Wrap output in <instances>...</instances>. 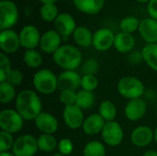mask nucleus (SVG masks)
Instances as JSON below:
<instances>
[{"mask_svg": "<svg viewBox=\"0 0 157 156\" xmlns=\"http://www.w3.org/2000/svg\"><path fill=\"white\" fill-rule=\"evenodd\" d=\"M15 107L24 120H35L42 112V103L40 97L30 89H24L17 95Z\"/></svg>", "mask_w": 157, "mask_h": 156, "instance_id": "obj_1", "label": "nucleus"}, {"mask_svg": "<svg viewBox=\"0 0 157 156\" xmlns=\"http://www.w3.org/2000/svg\"><path fill=\"white\" fill-rule=\"evenodd\" d=\"M96 101V96L94 92L86 91V90H79L77 91V97H76V103L80 108L82 109H87L94 106Z\"/></svg>", "mask_w": 157, "mask_h": 156, "instance_id": "obj_27", "label": "nucleus"}, {"mask_svg": "<svg viewBox=\"0 0 157 156\" xmlns=\"http://www.w3.org/2000/svg\"><path fill=\"white\" fill-rule=\"evenodd\" d=\"M73 37L75 43L83 48H87L93 43V34L86 27H77Z\"/></svg>", "mask_w": 157, "mask_h": 156, "instance_id": "obj_23", "label": "nucleus"}, {"mask_svg": "<svg viewBox=\"0 0 157 156\" xmlns=\"http://www.w3.org/2000/svg\"><path fill=\"white\" fill-rule=\"evenodd\" d=\"M115 35L112 30L107 28L99 29L93 34L94 48L98 51H106L114 45Z\"/></svg>", "mask_w": 157, "mask_h": 156, "instance_id": "obj_11", "label": "nucleus"}, {"mask_svg": "<svg viewBox=\"0 0 157 156\" xmlns=\"http://www.w3.org/2000/svg\"><path fill=\"white\" fill-rule=\"evenodd\" d=\"M12 71L11 63L7 55L4 52L0 53V83L6 82L8 74Z\"/></svg>", "mask_w": 157, "mask_h": 156, "instance_id": "obj_33", "label": "nucleus"}, {"mask_svg": "<svg viewBox=\"0 0 157 156\" xmlns=\"http://www.w3.org/2000/svg\"><path fill=\"white\" fill-rule=\"evenodd\" d=\"M138 30L144 41L147 43H157V20L152 17L142 19Z\"/></svg>", "mask_w": 157, "mask_h": 156, "instance_id": "obj_19", "label": "nucleus"}, {"mask_svg": "<svg viewBox=\"0 0 157 156\" xmlns=\"http://www.w3.org/2000/svg\"><path fill=\"white\" fill-rule=\"evenodd\" d=\"M129 60L132 63H140L141 61H144L143 59V54H142V51H132L130 56H129Z\"/></svg>", "mask_w": 157, "mask_h": 156, "instance_id": "obj_41", "label": "nucleus"}, {"mask_svg": "<svg viewBox=\"0 0 157 156\" xmlns=\"http://www.w3.org/2000/svg\"><path fill=\"white\" fill-rule=\"evenodd\" d=\"M38 148L44 153H51L58 147V142L52 134L42 133L38 137Z\"/></svg>", "mask_w": 157, "mask_h": 156, "instance_id": "obj_26", "label": "nucleus"}, {"mask_svg": "<svg viewBox=\"0 0 157 156\" xmlns=\"http://www.w3.org/2000/svg\"><path fill=\"white\" fill-rule=\"evenodd\" d=\"M85 115L83 109L77 105L64 107L63 112V120L67 128L71 130H78L82 128L85 121Z\"/></svg>", "mask_w": 157, "mask_h": 156, "instance_id": "obj_9", "label": "nucleus"}, {"mask_svg": "<svg viewBox=\"0 0 157 156\" xmlns=\"http://www.w3.org/2000/svg\"><path fill=\"white\" fill-rule=\"evenodd\" d=\"M82 76L76 72L67 70L62 72L58 76V86L62 90H74L76 91L81 87Z\"/></svg>", "mask_w": 157, "mask_h": 156, "instance_id": "obj_17", "label": "nucleus"}, {"mask_svg": "<svg viewBox=\"0 0 157 156\" xmlns=\"http://www.w3.org/2000/svg\"><path fill=\"white\" fill-rule=\"evenodd\" d=\"M52 156H64V155H63L62 154H60V153L58 152V153H56V154H53V155H52Z\"/></svg>", "mask_w": 157, "mask_h": 156, "instance_id": "obj_47", "label": "nucleus"}, {"mask_svg": "<svg viewBox=\"0 0 157 156\" xmlns=\"http://www.w3.org/2000/svg\"><path fill=\"white\" fill-rule=\"evenodd\" d=\"M75 7L88 15L98 14L104 6L105 0H74Z\"/></svg>", "mask_w": 157, "mask_h": 156, "instance_id": "obj_22", "label": "nucleus"}, {"mask_svg": "<svg viewBox=\"0 0 157 156\" xmlns=\"http://www.w3.org/2000/svg\"><path fill=\"white\" fill-rule=\"evenodd\" d=\"M147 11L150 17L157 20V0H150L147 5Z\"/></svg>", "mask_w": 157, "mask_h": 156, "instance_id": "obj_40", "label": "nucleus"}, {"mask_svg": "<svg viewBox=\"0 0 157 156\" xmlns=\"http://www.w3.org/2000/svg\"><path fill=\"white\" fill-rule=\"evenodd\" d=\"M14 143L15 140L13 134L3 131H0V153L9 152L10 150H12Z\"/></svg>", "mask_w": 157, "mask_h": 156, "instance_id": "obj_35", "label": "nucleus"}, {"mask_svg": "<svg viewBox=\"0 0 157 156\" xmlns=\"http://www.w3.org/2000/svg\"><path fill=\"white\" fill-rule=\"evenodd\" d=\"M40 2H41L43 5L45 4H54L57 0H39Z\"/></svg>", "mask_w": 157, "mask_h": 156, "instance_id": "obj_43", "label": "nucleus"}, {"mask_svg": "<svg viewBox=\"0 0 157 156\" xmlns=\"http://www.w3.org/2000/svg\"><path fill=\"white\" fill-rule=\"evenodd\" d=\"M23 81V74L19 70H13L10 72V74H8L7 78H6V82H8L9 84H11L14 86H19Z\"/></svg>", "mask_w": 157, "mask_h": 156, "instance_id": "obj_39", "label": "nucleus"}, {"mask_svg": "<svg viewBox=\"0 0 157 156\" xmlns=\"http://www.w3.org/2000/svg\"><path fill=\"white\" fill-rule=\"evenodd\" d=\"M98 86V79L94 74H83L81 79V88L86 91L94 92Z\"/></svg>", "mask_w": 157, "mask_h": 156, "instance_id": "obj_34", "label": "nucleus"}, {"mask_svg": "<svg viewBox=\"0 0 157 156\" xmlns=\"http://www.w3.org/2000/svg\"><path fill=\"white\" fill-rule=\"evenodd\" d=\"M36 128L42 133L53 134L59 129V122L57 119L49 112L42 111L34 120Z\"/></svg>", "mask_w": 157, "mask_h": 156, "instance_id": "obj_16", "label": "nucleus"}, {"mask_svg": "<svg viewBox=\"0 0 157 156\" xmlns=\"http://www.w3.org/2000/svg\"><path fill=\"white\" fill-rule=\"evenodd\" d=\"M16 90L15 86L8 82L0 83V102L2 104H8L14 99H16Z\"/></svg>", "mask_w": 157, "mask_h": 156, "instance_id": "obj_30", "label": "nucleus"}, {"mask_svg": "<svg viewBox=\"0 0 157 156\" xmlns=\"http://www.w3.org/2000/svg\"><path fill=\"white\" fill-rule=\"evenodd\" d=\"M38 150V140L31 134H24L15 140L11 152L16 156H34Z\"/></svg>", "mask_w": 157, "mask_h": 156, "instance_id": "obj_6", "label": "nucleus"}, {"mask_svg": "<svg viewBox=\"0 0 157 156\" xmlns=\"http://www.w3.org/2000/svg\"><path fill=\"white\" fill-rule=\"evenodd\" d=\"M18 18L17 6L10 0L0 1V29L1 30L9 29Z\"/></svg>", "mask_w": 157, "mask_h": 156, "instance_id": "obj_8", "label": "nucleus"}, {"mask_svg": "<svg viewBox=\"0 0 157 156\" xmlns=\"http://www.w3.org/2000/svg\"><path fill=\"white\" fill-rule=\"evenodd\" d=\"M147 104L141 97L129 100L124 108V114L130 121H138L145 116Z\"/></svg>", "mask_w": 157, "mask_h": 156, "instance_id": "obj_12", "label": "nucleus"}, {"mask_svg": "<svg viewBox=\"0 0 157 156\" xmlns=\"http://www.w3.org/2000/svg\"><path fill=\"white\" fill-rule=\"evenodd\" d=\"M57 149L63 155H70L74 151V143L69 138H63L58 142Z\"/></svg>", "mask_w": 157, "mask_h": 156, "instance_id": "obj_38", "label": "nucleus"}, {"mask_svg": "<svg viewBox=\"0 0 157 156\" xmlns=\"http://www.w3.org/2000/svg\"><path fill=\"white\" fill-rule=\"evenodd\" d=\"M76 97L77 92L74 90H62L59 96L60 101L62 104L64 105V107L75 105L76 103Z\"/></svg>", "mask_w": 157, "mask_h": 156, "instance_id": "obj_36", "label": "nucleus"}, {"mask_svg": "<svg viewBox=\"0 0 157 156\" xmlns=\"http://www.w3.org/2000/svg\"><path fill=\"white\" fill-rule=\"evenodd\" d=\"M106 121L101 118L98 113H94L89 115L85 119L82 126L83 131L88 136H94L101 133Z\"/></svg>", "mask_w": 157, "mask_h": 156, "instance_id": "obj_20", "label": "nucleus"}, {"mask_svg": "<svg viewBox=\"0 0 157 156\" xmlns=\"http://www.w3.org/2000/svg\"><path fill=\"white\" fill-rule=\"evenodd\" d=\"M99 64L96 59L90 58L85 61L82 64V73L83 74H96L98 71Z\"/></svg>", "mask_w": 157, "mask_h": 156, "instance_id": "obj_37", "label": "nucleus"}, {"mask_svg": "<svg viewBox=\"0 0 157 156\" xmlns=\"http://www.w3.org/2000/svg\"><path fill=\"white\" fill-rule=\"evenodd\" d=\"M18 36L20 46L26 50H34L38 45H40L41 36L39 29L32 25H27L22 28Z\"/></svg>", "mask_w": 157, "mask_h": 156, "instance_id": "obj_10", "label": "nucleus"}, {"mask_svg": "<svg viewBox=\"0 0 157 156\" xmlns=\"http://www.w3.org/2000/svg\"><path fill=\"white\" fill-rule=\"evenodd\" d=\"M54 28L62 38L66 39L70 35L74 34L76 26L75 21L71 15L67 13H61L54 20Z\"/></svg>", "mask_w": 157, "mask_h": 156, "instance_id": "obj_18", "label": "nucleus"}, {"mask_svg": "<svg viewBox=\"0 0 157 156\" xmlns=\"http://www.w3.org/2000/svg\"><path fill=\"white\" fill-rule=\"evenodd\" d=\"M62 36L56 30H48L40 38V48L47 54H53L62 45Z\"/></svg>", "mask_w": 157, "mask_h": 156, "instance_id": "obj_15", "label": "nucleus"}, {"mask_svg": "<svg viewBox=\"0 0 157 156\" xmlns=\"http://www.w3.org/2000/svg\"><path fill=\"white\" fill-rule=\"evenodd\" d=\"M113 46L121 53L130 52L135 46V40L132 34L121 31L115 35Z\"/></svg>", "mask_w": 157, "mask_h": 156, "instance_id": "obj_21", "label": "nucleus"}, {"mask_svg": "<svg viewBox=\"0 0 157 156\" xmlns=\"http://www.w3.org/2000/svg\"><path fill=\"white\" fill-rule=\"evenodd\" d=\"M83 156H106L105 145L99 141H90L84 147Z\"/></svg>", "mask_w": 157, "mask_h": 156, "instance_id": "obj_28", "label": "nucleus"}, {"mask_svg": "<svg viewBox=\"0 0 157 156\" xmlns=\"http://www.w3.org/2000/svg\"><path fill=\"white\" fill-rule=\"evenodd\" d=\"M100 134L104 143L110 147L119 146L122 143L124 137L122 127L115 120L106 122Z\"/></svg>", "mask_w": 157, "mask_h": 156, "instance_id": "obj_7", "label": "nucleus"}, {"mask_svg": "<svg viewBox=\"0 0 157 156\" xmlns=\"http://www.w3.org/2000/svg\"><path fill=\"white\" fill-rule=\"evenodd\" d=\"M0 156H16L12 152H3L0 153Z\"/></svg>", "mask_w": 157, "mask_h": 156, "instance_id": "obj_44", "label": "nucleus"}, {"mask_svg": "<svg viewBox=\"0 0 157 156\" xmlns=\"http://www.w3.org/2000/svg\"><path fill=\"white\" fill-rule=\"evenodd\" d=\"M117 89L122 97L129 100L141 98L145 90L144 83L139 78L130 75L123 76L119 80Z\"/></svg>", "mask_w": 157, "mask_h": 156, "instance_id": "obj_4", "label": "nucleus"}, {"mask_svg": "<svg viewBox=\"0 0 157 156\" xmlns=\"http://www.w3.org/2000/svg\"><path fill=\"white\" fill-rule=\"evenodd\" d=\"M98 114L106 122L113 121L117 117L118 109L116 105L112 101L104 100L100 103L98 107Z\"/></svg>", "mask_w": 157, "mask_h": 156, "instance_id": "obj_25", "label": "nucleus"}, {"mask_svg": "<svg viewBox=\"0 0 157 156\" xmlns=\"http://www.w3.org/2000/svg\"><path fill=\"white\" fill-rule=\"evenodd\" d=\"M23 61L28 67L37 69L42 64V56L35 49L26 50V51L23 54Z\"/></svg>", "mask_w": 157, "mask_h": 156, "instance_id": "obj_29", "label": "nucleus"}, {"mask_svg": "<svg viewBox=\"0 0 157 156\" xmlns=\"http://www.w3.org/2000/svg\"><path fill=\"white\" fill-rule=\"evenodd\" d=\"M142 156H157V151L155 150H147L144 152Z\"/></svg>", "mask_w": 157, "mask_h": 156, "instance_id": "obj_42", "label": "nucleus"}, {"mask_svg": "<svg viewBox=\"0 0 157 156\" xmlns=\"http://www.w3.org/2000/svg\"><path fill=\"white\" fill-rule=\"evenodd\" d=\"M140 22L141 21L136 17H133V16L125 17L124 18H122L121 20L120 28H121L122 32L132 34L135 30L139 29Z\"/></svg>", "mask_w": 157, "mask_h": 156, "instance_id": "obj_31", "label": "nucleus"}, {"mask_svg": "<svg viewBox=\"0 0 157 156\" xmlns=\"http://www.w3.org/2000/svg\"><path fill=\"white\" fill-rule=\"evenodd\" d=\"M24 125V119L12 108H6L0 112V129L11 134L18 132Z\"/></svg>", "mask_w": 157, "mask_h": 156, "instance_id": "obj_5", "label": "nucleus"}, {"mask_svg": "<svg viewBox=\"0 0 157 156\" xmlns=\"http://www.w3.org/2000/svg\"><path fill=\"white\" fill-rule=\"evenodd\" d=\"M32 85L37 92L43 95H51L59 88L58 76L49 69H40L34 74Z\"/></svg>", "mask_w": 157, "mask_h": 156, "instance_id": "obj_3", "label": "nucleus"}, {"mask_svg": "<svg viewBox=\"0 0 157 156\" xmlns=\"http://www.w3.org/2000/svg\"><path fill=\"white\" fill-rule=\"evenodd\" d=\"M40 17L44 21L52 22L58 17V8L54 4H45L40 7Z\"/></svg>", "mask_w": 157, "mask_h": 156, "instance_id": "obj_32", "label": "nucleus"}, {"mask_svg": "<svg viewBox=\"0 0 157 156\" xmlns=\"http://www.w3.org/2000/svg\"><path fill=\"white\" fill-rule=\"evenodd\" d=\"M154 131L146 125L136 127L131 133V142L136 147H146L153 143Z\"/></svg>", "mask_w": 157, "mask_h": 156, "instance_id": "obj_13", "label": "nucleus"}, {"mask_svg": "<svg viewBox=\"0 0 157 156\" xmlns=\"http://www.w3.org/2000/svg\"><path fill=\"white\" fill-rule=\"evenodd\" d=\"M0 1H3V0H0Z\"/></svg>", "mask_w": 157, "mask_h": 156, "instance_id": "obj_48", "label": "nucleus"}, {"mask_svg": "<svg viewBox=\"0 0 157 156\" xmlns=\"http://www.w3.org/2000/svg\"><path fill=\"white\" fill-rule=\"evenodd\" d=\"M156 111H157V108H156Z\"/></svg>", "mask_w": 157, "mask_h": 156, "instance_id": "obj_49", "label": "nucleus"}, {"mask_svg": "<svg viewBox=\"0 0 157 156\" xmlns=\"http://www.w3.org/2000/svg\"><path fill=\"white\" fill-rule=\"evenodd\" d=\"M20 47L19 36L12 29L1 30L0 33V49L6 54L16 52Z\"/></svg>", "mask_w": 157, "mask_h": 156, "instance_id": "obj_14", "label": "nucleus"}, {"mask_svg": "<svg viewBox=\"0 0 157 156\" xmlns=\"http://www.w3.org/2000/svg\"><path fill=\"white\" fill-rule=\"evenodd\" d=\"M142 54L145 63L157 72V43H147L143 48Z\"/></svg>", "mask_w": 157, "mask_h": 156, "instance_id": "obj_24", "label": "nucleus"}, {"mask_svg": "<svg viewBox=\"0 0 157 156\" xmlns=\"http://www.w3.org/2000/svg\"><path fill=\"white\" fill-rule=\"evenodd\" d=\"M138 2H140V3H146V2H148V1H150V0H137Z\"/></svg>", "mask_w": 157, "mask_h": 156, "instance_id": "obj_46", "label": "nucleus"}, {"mask_svg": "<svg viewBox=\"0 0 157 156\" xmlns=\"http://www.w3.org/2000/svg\"><path fill=\"white\" fill-rule=\"evenodd\" d=\"M52 59L56 65L64 71H75L83 63V55L78 48L71 44L62 45L53 54Z\"/></svg>", "mask_w": 157, "mask_h": 156, "instance_id": "obj_2", "label": "nucleus"}, {"mask_svg": "<svg viewBox=\"0 0 157 156\" xmlns=\"http://www.w3.org/2000/svg\"><path fill=\"white\" fill-rule=\"evenodd\" d=\"M154 140H155V142L157 143V126L155 127V131H154Z\"/></svg>", "mask_w": 157, "mask_h": 156, "instance_id": "obj_45", "label": "nucleus"}]
</instances>
